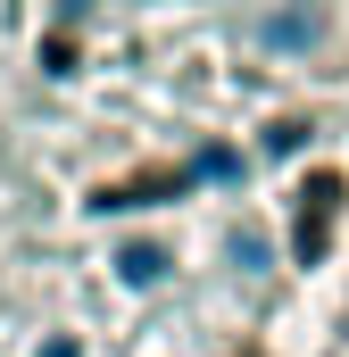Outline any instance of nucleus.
I'll return each mask as SVG.
<instances>
[{
	"label": "nucleus",
	"mask_w": 349,
	"mask_h": 357,
	"mask_svg": "<svg viewBox=\"0 0 349 357\" xmlns=\"http://www.w3.org/2000/svg\"><path fill=\"white\" fill-rule=\"evenodd\" d=\"M333 216H341V175H316V183H308V199H299V233H291L299 266H316V258L333 250Z\"/></svg>",
	"instance_id": "f257e3e1"
},
{
	"label": "nucleus",
	"mask_w": 349,
	"mask_h": 357,
	"mask_svg": "<svg viewBox=\"0 0 349 357\" xmlns=\"http://www.w3.org/2000/svg\"><path fill=\"white\" fill-rule=\"evenodd\" d=\"M167 266V258H158V250H125V274H133V282H150V274Z\"/></svg>",
	"instance_id": "f03ea898"
}]
</instances>
